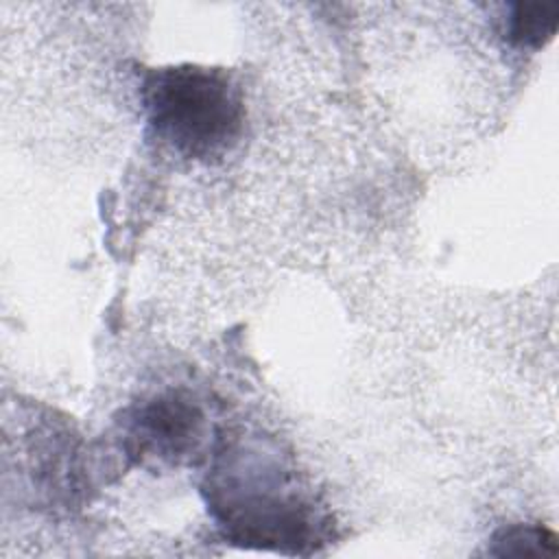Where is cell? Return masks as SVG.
Returning <instances> with one entry per match:
<instances>
[{"label": "cell", "mask_w": 559, "mask_h": 559, "mask_svg": "<svg viewBox=\"0 0 559 559\" xmlns=\"http://www.w3.org/2000/svg\"><path fill=\"white\" fill-rule=\"evenodd\" d=\"M144 107L155 135L190 159L223 155L242 127L238 87L221 70H157L144 83Z\"/></svg>", "instance_id": "cell-1"}, {"label": "cell", "mask_w": 559, "mask_h": 559, "mask_svg": "<svg viewBox=\"0 0 559 559\" xmlns=\"http://www.w3.org/2000/svg\"><path fill=\"white\" fill-rule=\"evenodd\" d=\"M199 421L201 419L197 408L188 406L186 402H155L142 413L140 437L148 448L162 452L164 456L181 454L192 445L194 435L199 430Z\"/></svg>", "instance_id": "cell-2"}, {"label": "cell", "mask_w": 559, "mask_h": 559, "mask_svg": "<svg viewBox=\"0 0 559 559\" xmlns=\"http://www.w3.org/2000/svg\"><path fill=\"white\" fill-rule=\"evenodd\" d=\"M559 26V4L515 2L504 15V37L518 48H542Z\"/></svg>", "instance_id": "cell-3"}, {"label": "cell", "mask_w": 559, "mask_h": 559, "mask_svg": "<svg viewBox=\"0 0 559 559\" xmlns=\"http://www.w3.org/2000/svg\"><path fill=\"white\" fill-rule=\"evenodd\" d=\"M496 544H502L500 555H544L555 552V537L544 528L513 526L500 533Z\"/></svg>", "instance_id": "cell-4"}]
</instances>
